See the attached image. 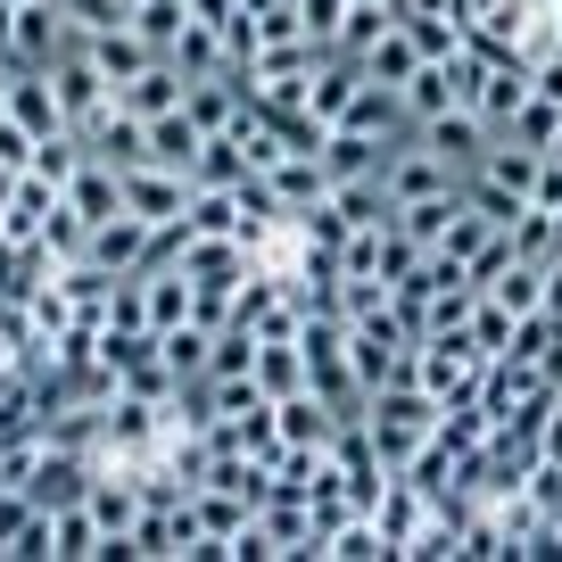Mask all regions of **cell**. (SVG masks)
Instances as JSON below:
<instances>
[{"instance_id":"obj_16","label":"cell","mask_w":562,"mask_h":562,"mask_svg":"<svg viewBox=\"0 0 562 562\" xmlns=\"http://www.w3.org/2000/svg\"><path fill=\"white\" fill-rule=\"evenodd\" d=\"M199 9L191 0H133V34L149 42L158 58H175V42H182V25H191Z\"/></svg>"},{"instance_id":"obj_3","label":"cell","mask_w":562,"mask_h":562,"mask_svg":"<svg viewBox=\"0 0 562 562\" xmlns=\"http://www.w3.org/2000/svg\"><path fill=\"white\" fill-rule=\"evenodd\" d=\"M50 83H58V108H67V124L83 133L91 116H100L108 100H116V83L100 75V58H91V42H75L67 58H50Z\"/></svg>"},{"instance_id":"obj_15","label":"cell","mask_w":562,"mask_h":562,"mask_svg":"<svg viewBox=\"0 0 562 562\" xmlns=\"http://www.w3.org/2000/svg\"><path fill=\"white\" fill-rule=\"evenodd\" d=\"M182 91H191V75H182L175 58H158V67H149V75H133V83H124L116 100L133 108V116H166V108H182Z\"/></svg>"},{"instance_id":"obj_14","label":"cell","mask_w":562,"mask_h":562,"mask_svg":"<svg viewBox=\"0 0 562 562\" xmlns=\"http://www.w3.org/2000/svg\"><path fill=\"white\" fill-rule=\"evenodd\" d=\"M100 521H91V505L83 496H67V505H50V562H83V554H100Z\"/></svg>"},{"instance_id":"obj_18","label":"cell","mask_w":562,"mask_h":562,"mask_svg":"<svg viewBox=\"0 0 562 562\" xmlns=\"http://www.w3.org/2000/svg\"><path fill=\"white\" fill-rule=\"evenodd\" d=\"M257 389H265V397L306 389V348H299V339H257Z\"/></svg>"},{"instance_id":"obj_7","label":"cell","mask_w":562,"mask_h":562,"mask_svg":"<svg viewBox=\"0 0 562 562\" xmlns=\"http://www.w3.org/2000/svg\"><path fill=\"white\" fill-rule=\"evenodd\" d=\"M372 521H381V538H389V554H414V538L430 529V488H414V480H389L381 488V505H372Z\"/></svg>"},{"instance_id":"obj_19","label":"cell","mask_w":562,"mask_h":562,"mask_svg":"<svg viewBox=\"0 0 562 562\" xmlns=\"http://www.w3.org/2000/svg\"><path fill=\"white\" fill-rule=\"evenodd\" d=\"M488 299L505 306V315H538V306H546V265H521V257H513L505 273L488 281Z\"/></svg>"},{"instance_id":"obj_12","label":"cell","mask_w":562,"mask_h":562,"mask_svg":"<svg viewBox=\"0 0 562 562\" xmlns=\"http://www.w3.org/2000/svg\"><path fill=\"white\" fill-rule=\"evenodd\" d=\"M356 67H364V83H389V91H405V83H414V67H422V42L405 34V25H389V34L372 42V50L356 58Z\"/></svg>"},{"instance_id":"obj_25","label":"cell","mask_w":562,"mask_h":562,"mask_svg":"<svg viewBox=\"0 0 562 562\" xmlns=\"http://www.w3.org/2000/svg\"><path fill=\"white\" fill-rule=\"evenodd\" d=\"M554 124H562V108L529 91V100H521V116H513L505 133H513V140H529V149H546V140H554Z\"/></svg>"},{"instance_id":"obj_8","label":"cell","mask_w":562,"mask_h":562,"mask_svg":"<svg viewBox=\"0 0 562 562\" xmlns=\"http://www.w3.org/2000/svg\"><path fill=\"white\" fill-rule=\"evenodd\" d=\"M83 505H91V521H100V554L108 562H116L124 554V538H133V521H140V505H149V496H140L133 488V480H91V488H83Z\"/></svg>"},{"instance_id":"obj_10","label":"cell","mask_w":562,"mask_h":562,"mask_svg":"<svg viewBox=\"0 0 562 562\" xmlns=\"http://www.w3.org/2000/svg\"><path fill=\"white\" fill-rule=\"evenodd\" d=\"M456 207H463V191H439V199H405V207H389V224H397V240H414L422 257L447 240V224H456Z\"/></svg>"},{"instance_id":"obj_6","label":"cell","mask_w":562,"mask_h":562,"mask_svg":"<svg viewBox=\"0 0 562 562\" xmlns=\"http://www.w3.org/2000/svg\"><path fill=\"white\" fill-rule=\"evenodd\" d=\"M149 240H158V224H140V215L133 207H124V215H108V224H91V248H83V257L91 265H100V273H140V265H149Z\"/></svg>"},{"instance_id":"obj_2","label":"cell","mask_w":562,"mask_h":562,"mask_svg":"<svg viewBox=\"0 0 562 562\" xmlns=\"http://www.w3.org/2000/svg\"><path fill=\"white\" fill-rule=\"evenodd\" d=\"M0 108L25 124L34 140H58V133H75L67 124V108H58V83H50V67H9V83H0Z\"/></svg>"},{"instance_id":"obj_9","label":"cell","mask_w":562,"mask_h":562,"mask_svg":"<svg viewBox=\"0 0 562 562\" xmlns=\"http://www.w3.org/2000/svg\"><path fill=\"white\" fill-rule=\"evenodd\" d=\"M315 158H323V175H331V182H364V175H381L389 140H364V133H348V124H331Z\"/></svg>"},{"instance_id":"obj_11","label":"cell","mask_w":562,"mask_h":562,"mask_svg":"<svg viewBox=\"0 0 562 562\" xmlns=\"http://www.w3.org/2000/svg\"><path fill=\"white\" fill-rule=\"evenodd\" d=\"M91 58H100V75H108V83H133V75H149V67H158V50H149V42H140L133 34V25H108V34H91Z\"/></svg>"},{"instance_id":"obj_1","label":"cell","mask_w":562,"mask_h":562,"mask_svg":"<svg viewBox=\"0 0 562 562\" xmlns=\"http://www.w3.org/2000/svg\"><path fill=\"white\" fill-rule=\"evenodd\" d=\"M83 34H75L67 0H18V18H9V67H50Z\"/></svg>"},{"instance_id":"obj_5","label":"cell","mask_w":562,"mask_h":562,"mask_svg":"<svg viewBox=\"0 0 562 562\" xmlns=\"http://www.w3.org/2000/svg\"><path fill=\"white\" fill-rule=\"evenodd\" d=\"M422 140H430V149H439L447 166H456V175H472L480 158H488V140H496V124L480 116V108H447V116H430V124H414Z\"/></svg>"},{"instance_id":"obj_13","label":"cell","mask_w":562,"mask_h":562,"mask_svg":"<svg viewBox=\"0 0 562 562\" xmlns=\"http://www.w3.org/2000/svg\"><path fill=\"white\" fill-rule=\"evenodd\" d=\"M199 124H191V108H166V116H149V166H175V175H191V158H199Z\"/></svg>"},{"instance_id":"obj_23","label":"cell","mask_w":562,"mask_h":562,"mask_svg":"<svg viewBox=\"0 0 562 562\" xmlns=\"http://www.w3.org/2000/svg\"><path fill=\"white\" fill-rule=\"evenodd\" d=\"M463 331H472L480 356H505V348H513V315L488 299V290H480V306H472V323H463Z\"/></svg>"},{"instance_id":"obj_20","label":"cell","mask_w":562,"mask_h":562,"mask_svg":"<svg viewBox=\"0 0 562 562\" xmlns=\"http://www.w3.org/2000/svg\"><path fill=\"white\" fill-rule=\"evenodd\" d=\"M513 257H521V265H554L562 257L554 207H521V215H513Z\"/></svg>"},{"instance_id":"obj_22","label":"cell","mask_w":562,"mask_h":562,"mask_svg":"<svg viewBox=\"0 0 562 562\" xmlns=\"http://www.w3.org/2000/svg\"><path fill=\"white\" fill-rule=\"evenodd\" d=\"M496 232H505V224H488V215H480L472 199H463V207H456V224H447V240H439V248H447V257H463V265H472L480 248L496 240Z\"/></svg>"},{"instance_id":"obj_21","label":"cell","mask_w":562,"mask_h":562,"mask_svg":"<svg viewBox=\"0 0 562 562\" xmlns=\"http://www.w3.org/2000/svg\"><path fill=\"white\" fill-rule=\"evenodd\" d=\"M323 554H339V562H381L389 538H381V521H372V513H348V521L323 538Z\"/></svg>"},{"instance_id":"obj_27","label":"cell","mask_w":562,"mask_h":562,"mask_svg":"<svg viewBox=\"0 0 562 562\" xmlns=\"http://www.w3.org/2000/svg\"><path fill=\"white\" fill-rule=\"evenodd\" d=\"M529 207H554V215H562V166H538V191H529Z\"/></svg>"},{"instance_id":"obj_4","label":"cell","mask_w":562,"mask_h":562,"mask_svg":"<svg viewBox=\"0 0 562 562\" xmlns=\"http://www.w3.org/2000/svg\"><path fill=\"white\" fill-rule=\"evenodd\" d=\"M124 207L140 224H182L191 215V175H175V166H124Z\"/></svg>"},{"instance_id":"obj_26","label":"cell","mask_w":562,"mask_h":562,"mask_svg":"<svg viewBox=\"0 0 562 562\" xmlns=\"http://www.w3.org/2000/svg\"><path fill=\"white\" fill-rule=\"evenodd\" d=\"M67 18H75V34H108V25H133V0H67Z\"/></svg>"},{"instance_id":"obj_17","label":"cell","mask_w":562,"mask_h":562,"mask_svg":"<svg viewBox=\"0 0 562 562\" xmlns=\"http://www.w3.org/2000/svg\"><path fill=\"white\" fill-rule=\"evenodd\" d=\"M175 67L191 75V83H199V75H224V67H232L224 25H215V18H191V25H182V42H175Z\"/></svg>"},{"instance_id":"obj_24","label":"cell","mask_w":562,"mask_h":562,"mask_svg":"<svg viewBox=\"0 0 562 562\" xmlns=\"http://www.w3.org/2000/svg\"><path fill=\"white\" fill-rule=\"evenodd\" d=\"M299 25H306V42L331 58L339 50V25H348V0H299Z\"/></svg>"}]
</instances>
